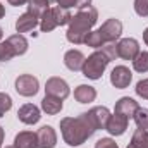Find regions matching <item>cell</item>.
<instances>
[{
    "label": "cell",
    "instance_id": "f35d334b",
    "mask_svg": "<svg viewBox=\"0 0 148 148\" xmlns=\"http://www.w3.org/2000/svg\"><path fill=\"white\" fill-rule=\"evenodd\" d=\"M5 148H16V147H14V145H12V147H5Z\"/></svg>",
    "mask_w": 148,
    "mask_h": 148
},
{
    "label": "cell",
    "instance_id": "2e32d148",
    "mask_svg": "<svg viewBox=\"0 0 148 148\" xmlns=\"http://www.w3.org/2000/svg\"><path fill=\"white\" fill-rule=\"evenodd\" d=\"M38 23H40V19H38L36 16H33L31 12H24L23 16L17 17L16 29H17V33H28V31H33L36 28Z\"/></svg>",
    "mask_w": 148,
    "mask_h": 148
},
{
    "label": "cell",
    "instance_id": "836d02e7",
    "mask_svg": "<svg viewBox=\"0 0 148 148\" xmlns=\"http://www.w3.org/2000/svg\"><path fill=\"white\" fill-rule=\"evenodd\" d=\"M86 5H91V0H77V7H86Z\"/></svg>",
    "mask_w": 148,
    "mask_h": 148
},
{
    "label": "cell",
    "instance_id": "7c38bea8",
    "mask_svg": "<svg viewBox=\"0 0 148 148\" xmlns=\"http://www.w3.org/2000/svg\"><path fill=\"white\" fill-rule=\"evenodd\" d=\"M38 148H53L57 145V133L52 126H43L36 131Z\"/></svg>",
    "mask_w": 148,
    "mask_h": 148
},
{
    "label": "cell",
    "instance_id": "44dd1931",
    "mask_svg": "<svg viewBox=\"0 0 148 148\" xmlns=\"http://www.w3.org/2000/svg\"><path fill=\"white\" fill-rule=\"evenodd\" d=\"M50 9V2L48 0H29L28 2V12H31L33 16H36L38 19Z\"/></svg>",
    "mask_w": 148,
    "mask_h": 148
},
{
    "label": "cell",
    "instance_id": "8d00e7d4",
    "mask_svg": "<svg viewBox=\"0 0 148 148\" xmlns=\"http://www.w3.org/2000/svg\"><path fill=\"white\" fill-rule=\"evenodd\" d=\"M3 16H5V9H3V5L0 3V19H2Z\"/></svg>",
    "mask_w": 148,
    "mask_h": 148
},
{
    "label": "cell",
    "instance_id": "74e56055",
    "mask_svg": "<svg viewBox=\"0 0 148 148\" xmlns=\"http://www.w3.org/2000/svg\"><path fill=\"white\" fill-rule=\"evenodd\" d=\"M2 36H3V29L0 28V40H2Z\"/></svg>",
    "mask_w": 148,
    "mask_h": 148
},
{
    "label": "cell",
    "instance_id": "4dcf8cb0",
    "mask_svg": "<svg viewBox=\"0 0 148 148\" xmlns=\"http://www.w3.org/2000/svg\"><path fill=\"white\" fill-rule=\"evenodd\" d=\"M95 148H119L112 138H102L95 143Z\"/></svg>",
    "mask_w": 148,
    "mask_h": 148
},
{
    "label": "cell",
    "instance_id": "9a60e30c",
    "mask_svg": "<svg viewBox=\"0 0 148 148\" xmlns=\"http://www.w3.org/2000/svg\"><path fill=\"white\" fill-rule=\"evenodd\" d=\"M84 60H86V57L83 55V52L81 50H69V52H66V55H64V64H66V67L69 69V71H81L83 69V64H84Z\"/></svg>",
    "mask_w": 148,
    "mask_h": 148
},
{
    "label": "cell",
    "instance_id": "5b68a950",
    "mask_svg": "<svg viewBox=\"0 0 148 148\" xmlns=\"http://www.w3.org/2000/svg\"><path fill=\"white\" fill-rule=\"evenodd\" d=\"M40 90V83L33 74H21L16 79V91L21 97H35Z\"/></svg>",
    "mask_w": 148,
    "mask_h": 148
},
{
    "label": "cell",
    "instance_id": "d590c367",
    "mask_svg": "<svg viewBox=\"0 0 148 148\" xmlns=\"http://www.w3.org/2000/svg\"><path fill=\"white\" fill-rule=\"evenodd\" d=\"M143 41L147 43V47H148V28L145 29V31H143Z\"/></svg>",
    "mask_w": 148,
    "mask_h": 148
},
{
    "label": "cell",
    "instance_id": "ffe728a7",
    "mask_svg": "<svg viewBox=\"0 0 148 148\" xmlns=\"http://www.w3.org/2000/svg\"><path fill=\"white\" fill-rule=\"evenodd\" d=\"M7 41L12 45V48H14L16 55H24V53L28 52V40L23 36L21 33L9 36V38H7Z\"/></svg>",
    "mask_w": 148,
    "mask_h": 148
},
{
    "label": "cell",
    "instance_id": "8fae6325",
    "mask_svg": "<svg viewBox=\"0 0 148 148\" xmlns=\"http://www.w3.org/2000/svg\"><path fill=\"white\" fill-rule=\"evenodd\" d=\"M127 124H129V119H127V117H124V115H121V114H114V115L109 117L105 129L110 133L112 136H121V134L126 133Z\"/></svg>",
    "mask_w": 148,
    "mask_h": 148
},
{
    "label": "cell",
    "instance_id": "e575fe53",
    "mask_svg": "<svg viewBox=\"0 0 148 148\" xmlns=\"http://www.w3.org/2000/svg\"><path fill=\"white\" fill-rule=\"evenodd\" d=\"M3 138H5V133H3V127L0 126V147H2V143H3Z\"/></svg>",
    "mask_w": 148,
    "mask_h": 148
},
{
    "label": "cell",
    "instance_id": "d6986e66",
    "mask_svg": "<svg viewBox=\"0 0 148 148\" xmlns=\"http://www.w3.org/2000/svg\"><path fill=\"white\" fill-rule=\"evenodd\" d=\"M41 110L47 112L48 115H55L62 110V100L52 95H45V98L41 100Z\"/></svg>",
    "mask_w": 148,
    "mask_h": 148
},
{
    "label": "cell",
    "instance_id": "52a82bcc",
    "mask_svg": "<svg viewBox=\"0 0 148 148\" xmlns=\"http://www.w3.org/2000/svg\"><path fill=\"white\" fill-rule=\"evenodd\" d=\"M45 91H47V95L57 97V98H60V100L67 98L69 93H71L69 84H67L62 77H50V79H47V83H45Z\"/></svg>",
    "mask_w": 148,
    "mask_h": 148
},
{
    "label": "cell",
    "instance_id": "277c9868",
    "mask_svg": "<svg viewBox=\"0 0 148 148\" xmlns=\"http://www.w3.org/2000/svg\"><path fill=\"white\" fill-rule=\"evenodd\" d=\"M71 12L69 9H62V7H50L41 17H40V29L43 33H48L52 29H55L57 26H64V24H69L71 21Z\"/></svg>",
    "mask_w": 148,
    "mask_h": 148
},
{
    "label": "cell",
    "instance_id": "d4e9b609",
    "mask_svg": "<svg viewBox=\"0 0 148 148\" xmlns=\"http://www.w3.org/2000/svg\"><path fill=\"white\" fill-rule=\"evenodd\" d=\"M84 45H88V47H91V48H100V47L105 45V41H103L102 35H100V31L95 29V31H90V35L84 40Z\"/></svg>",
    "mask_w": 148,
    "mask_h": 148
},
{
    "label": "cell",
    "instance_id": "9c48e42d",
    "mask_svg": "<svg viewBox=\"0 0 148 148\" xmlns=\"http://www.w3.org/2000/svg\"><path fill=\"white\" fill-rule=\"evenodd\" d=\"M98 31H100V35H102L105 43H112V41H115L117 38L121 36V33H122V23L119 19H107L98 28Z\"/></svg>",
    "mask_w": 148,
    "mask_h": 148
},
{
    "label": "cell",
    "instance_id": "d6a6232c",
    "mask_svg": "<svg viewBox=\"0 0 148 148\" xmlns=\"http://www.w3.org/2000/svg\"><path fill=\"white\" fill-rule=\"evenodd\" d=\"M10 5H14V7H19V5H26L29 0H7Z\"/></svg>",
    "mask_w": 148,
    "mask_h": 148
},
{
    "label": "cell",
    "instance_id": "60d3db41",
    "mask_svg": "<svg viewBox=\"0 0 148 148\" xmlns=\"http://www.w3.org/2000/svg\"><path fill=\"white\" fill-rule=\"evenodd\" d=\"M0 148H2V147H0Z\"/></svg>",
    "mask_w": 148,
    "mask_h": 148
},
{
    "label": "cell",
    "instance_id": "4fadbf2b",
    "mask_svg": "<svg viewBox=\"0 0 148 148\" xmlns=\"http://www.w3.org/2000/svg\"><path fill=\"white\" fill-rule=\"evenodd\" d=\"M138 109H140L138 102H136L134 98H131V97H122V98H119V102L115 103V114H121V115H124V117H127V119L134 117V114H136Z\"/></svg>",
    "mask_w": 148,
    "mask_h": 148
},
{
    "label": "cell",
    "instance_id": "603a6c76",
    "mask_svg": "<svg viewBox=\"0 0 148 148\" xmlns=\"http://www.w3.org/2000/svg\"><path fill=\"white\" fill-rule=\"evenodd\" d=\"M131 145L134 148H148V131L136 129L131 138Z\"/></svg>",
    "mask_w": 148,
    "mask_h": 148
},
{
    "label": "cell",
    "instance_id": "e0dca14e",
    "mask_svg": "<svg viewBox=\"0 0 148 148\" xmlns=\"http://www.w3.org/2000/svg\"><path fill=\"white\" fill-rule=\"evenodd\" d=\"M14 147L16 148H38L36 133H33V131H21L14 138Z\"/></svg>",
    "mask_w": 148,
    "mask_h": 148
},
{
    "label": "cell",
    "instance_id": "ab89813d",
    "mask_svg": "<svg viewBox=\"0 0 148 148\" xmlns=\"http://www.w3.org/2000/svg\"><path fill=\"white\" fill-rule=\"evenodd\" d=\"M48 2H57V0H48Z\"/></svg>",
    "mask_w": 148,
    "mask_h": 148
},
{
    "label": "cell",
    "instance_id": "cb8c5ba5",
    "mask_svg": "<svg viewBox=\"0 0 148 148\" xmlns=\"http://www.w3.org/2000/svg\"><path fill=\"white\" fill-rule=\"evenodd\" d=\"M14 57H17V55H16L12 45H10L7 40H5V41H0V62H9V60H12Z\"/></svg>",
    "mask_w": 148,
    "mask_h": 148
},
{
    "label": "cell",
    "instance_id": "ba28073f",
    "mask_svg": "<svg viewBox=\"0 0 148 148\" xmlns=\"http://www.w3.org/2000/svg\"><path fill=\"white\" fill-rule=\"evenodd\" d=\"M140 52V43L134 38H122L117 43V55L124 60H133Z\"/></svg>",
    "mask_w": 148,
    "mask_h": 148
},
{
    "label": "cell",
    "instance_id": "5bb4252c",
    "mask_svg": "<svg viewBox=\"0 0 148 148\" xmlns=\"http://www.w3.org/2000/svg\"><path fill=\"white\" fill-rule=\"evenodd\" d=\"M17 117L21 122L24 124H36L38 121L41 119V114H40V109L33 103H24L19 110H17Z\"/></svg>",
    "mask_w": 148,
    "mask_h": 148
},
{
    "label": "cell",
    "instance_id": "7402d4cb",
    "mask_svg": "<svg viewBox=\"0 0 148 148\" xmlns=\"http://www.w3.org/2000/svg\"><path fill=\"white\" fill-rule=\"evenodd\" d=\"M133 67L136 73H148V52H140L134 59H133Z\"/></svg>",
    "mask_w": 148,
    "mask_h": 148
},
{
    "label": "cell",
    "instance_id": "4316f807",
    "mask_svg": "<svg viewBox=\"0 0 148 148\" xmlns=\"http://www.w3.org/2000/svg\"><path fill=\"white\" fill-rule=\"evenodd\" d=\"M100 48H102V52L110 59V62L119 57V55H117V43H115V41H112V43H105V45L100 47Z\"/></svg>",
    "mask_w": 148,
    "mask_h": 148
},
{
    "label": "cell",
    "instance_id": "30bf717a",
    "mask_svg": "<svg viewBox=\"0 0 148 148\" xmlns=\"http://www.w3.org/2000/svg\"><path fill=\"white\" fill-rule=\"evenodd\" d=\"M131 79H133V74H131V71H129L126 66H115V67L112 69L110 83L115 88H119V90L127 88L129 83H131Z\"/></svg>",
    "mask_w": 148,
    "mask_h": 148
},
{
    "label": "cell",
    "instance_id": "6da1fadb",
    "mask_svg": "<svg viewBox=\"0 0 148 148\" xmlns=\"http://www.w3.org/2000/svg\"><path fill=\"white\" fill-rule=\"evenodd\" d=\"M97 19H98V10L93 5L81 7L77 10V14H74L71 17V21H69V28H67V33H66L67 41H71L74 45L84 43V40L90 35L91 28L97 24Z\"/></svg>",
    "mask_w": 148,
    "mask_h": 148
},
{
    "label": "cell",
    "instance_id": "ac0fdd59",
    "mask_svg": "<svg viewBox=\"0 0 148 148\" xmlns=\"http://www.w3.org/2000/svg\"><path fill=\"white\" fill-rule=\"evenodd\" d=\"M74 98L79 102V103H88V102H93L97 98V90L90 84H79L76 90H74Z\"/></svg>",
    "mask_w": 148,
    "mask_h": 148
},
{
    "label": "cell",
    "instance_id": "3957f363",
    "mask_svg": "<svg viewBox=\"0 0 148 148\" xmlns=\"http://www.w3.org/2000/svg\"><path fill=\"white\" fill-rule=\"evenodd\" d=\"M109 64H110V59L102 52V48H98L97 52H93V53L84 60L81 73H83L84 77L97 81V79L102 77V74L105 73V69H107Z\"/></svg>",
    "mask_w": 148,
    "mask_h": 148
},
{
    "label": "cell",
    "instance_id": "1f68e13d",
    "mask_svg": "<svg viewBox=\"0 0 148 148\" xmlns=\"http://www.w3.org/2000/svg\"><path fill=\"white\" fill-rule=\"evenodd\" d=\"M59 7L62 9H71V7H77V0H57Z\"/></svg>",
    "mask_w": 148,
    "mask_h": 148
},
{
    "label": "cell",
    "instance_id": "f546056e",
    "mask_svg": "<svg viewBox=\"0 0 148 148\" xmlns=\"http://www.w3.org/2000/svg\"><path fill=\"white\" fill-rule=\"evenodd\" d=\"M134 10L140 17H148V0H134Z\"/></svg>",
    "mask_w": 148,
    "mask_h": 148
},
{
    "label": "cell",
    "instance_id": "7a4b0ae2",
    "mask_svg": "<svg viewBox=\"0 0 148 148\" xmlns=\"http://www.w3.org/2000/svg\"><path fill=\"white\" fill-rule=\"evenodd\" d=\"M60 133L64 141L69 147H79L83 145L90 136H93L95 129L88 122L84 112L77 117H64L60 121Z\"/></svg>",
    "mask_w": 148,
    "mask_h": 148
},
{
    "label": "cell",
    "instance_id": "484cf974",
    "mask_svg": "<svg viewBox=\"0 0 148 148\" xmlns=\"http://www.w3.org/2000/svg\"><path fill=\"white\" fill-rule=\"evenodd\" d=\"M134 122H136V126H138V129H145L148 131V109H138L136 114H134Z\"/></svg>",
    "mask_w": 148,
    "mask_h": 148
},
{
    "label": "cell",
    "instance_id": "f1b7e54d",
    "mask_svg": "<svg viewBox=\"0 0 148 148\" xmlns=\"http://www.w3.org/2000/svg\"><path fill=\"white\" fill-rule=\"evenodd\" d=\"M134 90H136V95L138 97H141L143 100H148V77L138 81V84H136Z\"/></svg>",
    "mask_w": 148,
    "mask_h": 148
},
{
    "label": "cell",
    "instance_id": "8992f818",
    "mask_svg": "<svg viewBox=\"0 0 148 148\" xmlns=\"http://www.w3.org/2000/svg\"><path fill=\"white\" fill-rule=\"evenodd\" d=\"M84 115H86L88 122L91 124V127L95 131H98V129H105L107 121L110 117V112H109L107 107H93L88 112H84Z\"/></svg>",
    "mask_w": 148,
    "mask_h": 148
},
{
    "label": "cell",
    "instance_id": "83f0119b",
    "mask_svg": "<svg viewBox=\"0 0 148 148\" xmlns=\"http://www.w3.org/2000/svg\"><path fill=\"white\" fill-rule=\"evenodd\" d=\"M12 109V98L7 93H0V115H3L5 112Z\"/></svg>",
    "mask_w": 148,
    "mask_h": 148
}]
</instances>
